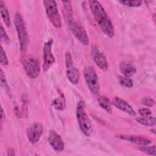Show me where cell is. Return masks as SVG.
<instances>
[{
    "instance_id": "8992f818",
    "label": "cell",
    "mask_w": 156,
    "mask_h": 156,
    "mask_svg": "<svg viewBox=\"0 0 156 156\" xmlns=\"http://www.w3.org/2000/svg\"><path fill=\"white\" fill-rule=\"evenodd\" d=\"M43 3L48 18L52 24L56 28H60L62 26V18L58 12L56 2L53 0H44Z\"/></svg>"
},
{
    "instance_id": "9c48e42d",
    "label": "cell",
    "mask_w": 156,
    "mask_h": 156,
    "mask_svg": "<svg viewBox=\"0 0 156 156\" xmlns=\"http://www.w3.org/2000/svg\"><path fill=\"white\" fill-rule=\"evenodd\" d=\"M53 40L51 39L44 43L43 47V69L44 72L47 71L55 62V57L52 52Z\"/></svg>"
},
{
    "instance_id": "52a82bcc",
    "label": "cell",
    "mask_w": 156,
    "mask_h": 156,
    "mask_svg": "<svg viewBox=\"0 0 156 156\" xmlns=\"http://www.w3.org/2000/svg\"><path fill=\"white\" fill-rule=\"evenodd\" d=\"M26 74L31 79H35L40 74V64L37 58L32 55H24L21 60Z\"/></svg>"
},
{
    "instance_id": "7402d4cb",
    "label": "cell",
    "mask_w": 156,
    "mask_h": 156,
    "mask_svg": "<svg viewBox=\"0 0 156 156\" xmlns=\"http://www.w3.org/2000/svg\"><path fill=\"white\" fill-rule=\"evenodd\" d=\"M138 149L143 152H145L146 154H148L149 155H155L156 154V149H155V146L153 145L152 146H140Z\"/></svg>"
},
{
    "instance_id": "44dd1931",
    "label": "cell",
    "mask_w": 156,
    "mask_h": 156,
    "mask_svg": "<svg viewBox=\"0 0 156 156\" xmlns=\"http://www.w3.org/2000/svg\"><path fill=\"white\" fill-rule=\"evenodd\" d=\"M119 2L127 7H140L142 4V1H119Z\"/></svg>"
},
{
    "instance_id": "5bb4252c",
    "label": "cell",
    "mask_w": 156,
    "mask_h": 156,
    "mask_svg": "<svg viewBox=\"0 0 156 156\" xmlns=\"http://www.w3.org/2000/svg\"><path fill=\"white\" fill-rule=\"evenodd\" d=\"M116 136V138H119L121 140L138 144L141 146H147L151 143V141L150 140L141 136L130 135H118Z\"/></svg>"
},
{
    "instance_id": "4fadbf2b",
    "label": "cell",
    "mask_w": 156,
    "mask_h": 156,
    "mask_svg": "<svg viewBox=\"0 0 156 156\" xmlns=\"http://www.w3.org/2000/svg\"><path fill=\"white\" fill-rule=\"evenodd\" d=\"M112 104L118 109L123 111L131 116H135L136 112L132 107L125 100L119 97H115L112 101Z\"/></svg>"
},
{
    "instance_id": "ba28073f",
    "label": "cell",
    "mask_w": 156,
    "mask_h": 156,
    "mask_svg": "<svg viewBox=\"0 0 156 156\" xmlns=\"http://www.w3.org/2000/svg\"><path fill=\"white\" fill-rule=\"evenodd\" d=\"M65 66L66 76L71 83L77 84L80 79V73L77 68L74 65L70 52L65 53Z\"/></svg>"
},
{
    "instance_id": "ac0fdd59",
    "label": "cell",
    "mask_w": 156,
    "mask_h": 156,
    "mask_svg": "<svg viewBox=\"0 0 156 156\" xmlns=\"http://www.w3.org/2000/svg\"><path fill=\"white\" fill-rule=\"evenodd\" d=\"M98 102L99 104L102 108L105 110L108 113L112 112V107H111V102L108 98L105 96H101L98 98Z\"/></svg>"
},
{
    "instance_id": "484cf974",
    "label": "cell",
    "mask_w": 156,
    "mask_h": 156,
    "mask_svg": "<svg viewBox=\"0 0 156 156\" xmlns=\"http://www.w3.org/2000/svg\"><path fill=\"white\" fill-rule=\"evenodd\" d=\"M141 103L147 107H151L155 105V101L149 97H146L141 100Z\"/></svg>"
},
{
    "instance_id": "3957f363",
    "label": "cell",
    "mask_w": 156,
    "mask_h": 156,
    "mask_svg": "<svg viewBox=\"0 0 156 156\" xmlns=\"http://www.w3.org/2000/svg\"><path fill=\"white\" fill-rule=\"evenodd\" d=\"M76 117L80 129L87 136H90L92 133V125L86 112L85 102L79 101L76 107Z\"/></svg>"
},
{
    "instance_id": "6da1fadb",
    "label": "cell",
    "mask_w": 156,
    "mask_h": 156,
    "mask_svg": "<svg viewBox=\"0 0 156 156\" xmlns=\"http://www.w3.org/2000/svg\"><path fill=\"white\" fill-rule=\"evenodd\" d=\"M88 3L94 18L100 29L109 38H113L115 35L113 24L101 4L98 1H89Z\"/></svg>"
},
{
    "instance_id": "d4e9b609",
    "label": "cell",
    "mask_w": 156,
    "mask_h": 156,
    "mask_svg": "<svg viewBox=\"0 0 156 156\" xmlns=\"http://www.w3.org/2000/svg\"><path fill=\"white\" fill-rule=\"evenodd\" d=\"M1 63L4 66L7 65L9 63V60H8L7 56L2 46L1 47Z\"/></svg>"
},
{
    "instance_id": "cb8c5ba5",
    "label": "cell",
    "mask_w": 156,
    "mask_h": 156,
    "mask_svg": "<svg viewBox=\"0 0 156 156\" xmlns=\"http://www.w3.org/2000/svg\"><path fill=\"white\" fill-rule=\"evenodd\" d=\"M1 38L2 41H4L7 44H9L10 43V40L2 25L1 26Z\"/></svg>"
},
{
    "instance_id": "8fae6325",
    "label": "cell",
    "mask_w": 156,
    "mask_h": 156,
    "mask_svg": "<svg viewBox=\"0 0 156 156\" xmlns=\"http://www.w3.org/2000/svg\"><path fill=\"white\" fill-rule=\"evenodd\" d=\"M91 55L94 63L101 69H107L108 64L106 57L102 52L100 51L96 46H92Z\"/></svg>"
},
{
    "instance_id": "5b68a950",
    "label": "cell",
    "mask_w": 156,
    "mask_h": 156,
    "mask_svg": "<svg viewBox=\"0 0 156 156\" xmlns=\"http://www.w3.org/2000/svg\"><path fill=\"white\" fill-rule=\"evenodd\" d=\"M83 76L91 94L95 98H99L100 86L98 76L93 67L91 66H85L83 69Z\"/></svg>"
},
{
    "instance_id": "2e32d148",
    "label": "cell",
    "mask_w": 156,
    "mask_h": 156,
    "mask_svg": "<svg viewBox=\"0 0 156 156\" xmlns=\"http://www.w3.org/2000/svg\"><path fill=\"white\" fill-rule=\"evenodd\" d=\"M0 8H1V16L4 23H5V26H7L8 27H10L11 22H10V15L5 2L2 0L0 1Z\"/></svg>"
},
{
    "instance_id": "4316f807",
    "label": "cell",
    "mask_w": 156,
    "mask_h": 156,
    "mask_svg": "<svg viewBox=\"0 0 156 156\" xmlns=\"http://www.w3.org/2000/svg\"><path fill=\"white\" fill-rule=\"evenodd\" d=\"M138 113L141 115V116H149L151 115L152 114V112L150 109H149L148 108H140L138 110Z\"/></svg>"
},
{
    "instance_id": "d6986e66",
    "label": "cell",
    "mask_w": 156,
    "mask_h": 156,
    "mask_svg": "<svg viewBox=\"0 0 156 156\" xmlns=\"http://www.w3.org/2000/svg\"><path fill=\"white\" fill-rule=\"evenodd\" d=\"M52 105L58 110H63L65 108V99L63 93H60L58 98L55 99L52 102Z\"/></svg>"
},
{
    "instance_id": "603a6c76",
    "label": "cell",
    "mask_w": 156,
    "mask_h": 156,
    "mask_svg": "<svg viewBox=\"0 0 156 156\" xmlns=\"http://www.w3.org/2000/svg\"><path fill=\"white\" fill-rule=\"evenodd\" d=\"M1 86L4 90L8 92L9 88V86L5 79V76L3 73L2 69H1Z\"/></svg>"
},
{
    "instance_id": "277c9868",
    "label": "cell",
    "mask_w": 156,
    "mask_h": 156,
    "mask_svg": "<svg viewBox=\"0 0 156 156\" xmlns=\"http://www.w3.org/2000/svg\"><path fill=\"white\" fill-rule=\"evenodd\" d=\"M14 23L20 43V51L21 52H24L27 48L29 38L25 23L20 13L16 12L15 13Z\"/></svg>"
},
{
    "instance_id": "e0dca14e",
    "label": "cell",
    "mask_w": 156,
    "mask_h": 156,
    "mask_svg": "<svg viewBox=\"0 0 156 156\" xmlns=\"http://www.w3.org/2000/svg\"><path fill=\"white\" fill-rule=\"evenodd\" d=\"M138 122L140 124L147 126H153L155 124V118L154 116H152L151 115L149 116H141L136 119Z\"/></svg>"
},
{
    "instance_id": "9a60e30c",
    "label": "cell",
    "mask_w": 156,
    "mask_h": 156,
    "mask_svg": "<svg viewBox=\"0 0 156 156\" xmlns=\"http://www.w3.org/2000/svg\"><path fill=\"white\" fill-rule=\"evenodd\" d=\"M119 69L124 76L130 77L136 72L135 67L130 63L127 62H121L119 65Z\"/></svg>"
},
{
    "instance_id": "30bf717a",
    "label": "cell",
    "mask_w": 156,
    "mask_h": 156,
    "mask_svg": "<svg viewBox=\"0 0 156 156\" xmlns=\"http://www.w3.org/2000/svg\"><path fill=\"white\" fill-rule=\"evenodd\" d=\"M43 127L39 122L33 123L27 130V137L30 143L35 144L37 143L43 133Z\"/></svg>"
},
{
    "instance_id": "7a4b0ae2",
    "label": "cell",
    "mask_w": 156,
    "mask_h": 156,
    "mask_svg": "<svg viewBox=\"0 0 156 156\" xmlns=\"http://www.w3.org/2000/svg\"><path fill=\"white\" fill-rule=\"evenodd\" d=\"M66 22L74 37L83 45L87 46L90 43L89 37L85 29L81 24L75 21L73 16L72 4L69 2L63 4Z\"/></svg>"
},
{
    "instance_id": "7c38bea8",
    "label": "cell",
    "mask_w": 156,
    "mask_h": 156,
    "mask_svg": "<svg viewBox=\"0 0 156 156\" xmlns=\"http://www.w3.org/2000/svg\"><path fill=\"white\" fill-rule=\"evenodd\" d=\"M48 142L51 147L57 152H61L65 148V143L60 135L55 130H51L48 135Z\"/></svg>"
},
{
    "instance_id": "ffe728a7",
    "label": "cell",
    "mask_w": 156,
    "mask_h": 156,
    "mask_svg": "<svg viewBox=\"0 0 156 156\" xmlns=\"http://www.w3.org/2000/svg\"><path fill=\"white\" fill-rule=\"evenodd\" d=\"M118 80H119V82L120 85H121L122 86H123L124 87L131 88L133 85V80H132V79H130V77H126L124 76H119Z\"/></svg>"
}]
</instances>
